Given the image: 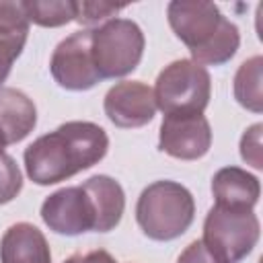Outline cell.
I'll use <instances>...</instances> for the list:
<instances>
[{
    "mask_svg": "<svg viewBox=\"0 0 263 263\" xmlns=\"http://www.w3.org/2000/svg\"><path fill=\"white\" fill-rule=\"evenodd\" d=\"M109 138L92 121H66L37 138L25 150L27 177L37 185H55L105 158Z\"/></svg>",
    "mask_w": 263,
    "mask_h": 263,
    "instance_id": "6da1fadb",
    "label": "cell"
},
{
    "mask_svg": "<svg viewBox=\"0 0 263 263\" xmlns=\"http://www.w3.org/2000/svg\"><path fill=\"white\" fill-rule=\"evenodd\" d=\"M195 218V199L191 191L177 181H154L136 203V220L142 232L152 240H175L189 230Z\"/></svg>",
    "mask_w": 263,
    "mask_h": 263,
    "instance_id": "7a4b0ae2",
    "label": "cell"
},
{
    "mask_svg": "<svg viewBox=\"0 0 263 263\" xmlns=\"http://www.w3.org/2000/svg\"><path fill=\"white\" fill-rule=\"evenodd\" d=\"M259 234L261 224L253 210L214 203L203 220L201 242L222 263H240L255 249Z\"/></svg>",
    "mask_w": 263,
    "mask_h": 263,
    "instance_id": "3957f363",
    "label": "cell"
},
{
    "mask_svg": "<svg viewBox=\"0 0 263 263\" xmlns=\"http://www.w3.org/2000/svg\"><path fill=\"white\" fill-rule=\"evenodd\" d=\"M212 97L210 72L193 60H175L156 78V109L164 115L203 113Z\"/></svg>",
    "mask_w": 263,
    "mask_h": 263,
    "instance_id": "277c9868",
    "label": "cell"
},
{
    "mask_svg": "<svg viewBox=\"0 0 263 263\" xmlns=\"http://www.w3.org/2000/svg\"><path fill=\"white\" fill-rule=\"evenodd\" d=\"M144 33L129 18H111L92 31L90 51L101 78H121L134 72L144 55Z\"/></svg>",
    "mask_w": 263,
    "mask_h": 263,
    "instance_id": "5b68a950",
    "label": "cell"
},
{
    "mask_svg": "<svg viewBox=\"0 0 263 263\" xmlns=\"http://www.w3.org/2000/svg\"><path fill=\"white\" fill-rule=\"evenodd\" d=\"M92 29H82L58 43L51 53L49 72L53 80L66 90H88L99 84V76L90 51Z\"/></svg>",
    "mask_w": 263,
    "mask_h": 263,
    "instance_id": "8992f818",
    "label": "cell"
},
{
    "mask_svg": "<svg viewBox=\"0 0 263 263\" xmlns=\"http://www.w3.org/2000/svg\"><path fill=\"white\" fill-rule=\"evenodd\" d=\"M168 25L175 31V35L189 47L191 55L199 53L203 47L212 43L216 33L220 31L226 16L218 10L212 2H187V0H175L166 8Z\"/></svg>",
    "mask_w": 263,
    "mask_h": 263,
    "instance_id": "52a82bcc",
    "label": "cell"
},
{
    "mask_svg": "<svg viewBox=\"0 0 263 263\" xmlns=\"http://www.w3.org/2000/svg\"><path fill=\"white\" fill-rule=\"evenodd\" d=\"M212 146V127L201 113L164 115L158 134V148L179 160H197Z\"/></svg>",
    "mask_w": 263,
    "mask_h": 263,
    "instance_id": "ba28073f",
    "label": "cell"
},
{
    "mask_svg": "<svg viewBox=\"0 0 263 263\" xmlns=\"http://www.w3.org/2000/svg\"><path fill=\"white\" fill-rule=\"evenodd\" d=\"M41 220L45 226H49V230L66 236L95 230L92 203L82 185L64 187L45 197L41 203Z\"/></svg>",
    "mask_w": 263,
    "mask_h": 263,
    "instance_id": "9c48e42d",
    "label": "cell"
},
{
    "mask_svg": "<svg viewBox=\"0 0 263 263\" xmlns=\"http://www.w3.org/2000/svg\"><path fill=\"white\" fill-rule=\"evenodd\" d=\"M105 115L117 127H142L154 119V90L140 80H123L111 86L103 101Z\"/></svg>",
    "mask_w": 263,
    "mask_h": 263,
    "instance_id": "30bf717a",
    "label": "cell"
},
{
    "mask_svg": "<svg viewBox=\"0 0 263 263\" xmlns=\"http://www.w3.org/2000/svg\"><path fill=\"white\" fill-rule=\"evenodd\" d=\"M0 263H51L47 238L29 222L12 224L0 240Z\"/></svg>",
    "mask_w": 263,
    "mask_h": 263,
    "instance_id": "8fae6325",
    "label": "cell"
},
{
    "mask_svg": "<svg viewBox=\"0 0 263 263\" xmlns=\"http://www.w3.org/2000/svg\"><path fill=\"white\" fill-rule=\"evenodd\" d=\"M82 189L86 191L92 203L95 230L97 232L113 230L121 222L125 210V193L121 185L109 175H95L82 183Z\"/></svg>",
    "mask_w": 263,
    "mask_h": 263,
    "instance_id": "7c38bea8",
    "label": "cell"
},
{
    "mask_svg": "<svg viewBox=\"0 0 263 263\" xmlns=\"http://www.w3.org/2000/svg\"><path fill=\"white\" fill-rule=\"evenodd\" d=\"M29 37V18L21 2L0 0V88Z\"/></svg>",
    "mask_w": 263,
    "mask_h": 263,
    "instance_id": "4fadbf2b",
    "label": "cell"
},
{
    "mask_svg": "<svg viewBox=\"0 0 263 263\" xmlns=\"http://www.w3.org/2000/svg\"><path fill=\"white\" fill-rule=\"evenodd\" d=\"M212 193L216 205L226 208H247L253 210L261 195L259 179L245 168L224 166L212 179Z\"/></svg>",
    "mask_w": 263,
    "mask_h": 263,
    "instance_id": "5bb4252c",
    "label": "cell"
},
{
    "mask_svg": "<svg viewBox=\"0 0 263 263\" xmlns=\"http://www.w3.org/2000/svg\"><path fill=\"white\" fill-rule=\"evenodd\" d=\"M37 123L35 103L18 88H0V132L6 144L25 140Z\"/></svg>",
    "mask_w": 263,
    "mask_h": 263,
    "instance_id": "9a60e30c",
    "label": "cell"
},
{
    "mask_svg": "<svg viewBox=\"0 0 263 263\" xmlns=\"http://www.w3.org/2000/svg\"><path fill=\"white\" fill-rule=\"evenodd\" d=\"M263 74V58L253 55L240 64L234 76V99L240 107L261 113L263 111V90H261V76Z\"/></svg>",
    "mask_w": 263,
    "mask_h": 263,
    "instance_id": "2e32d148",
    "label": "cell"
},
{
    "mask_svg": "<svg viewBox=\"0 0 263 263\" xmlns=\"http://www.w3.org/2000/svg\"><path fill=\"white\" fill-rule=\"evenodd\" d=\"M238 45H240L238 27L234 23H230L228 18H224V23H222L220 31L216 33V37L212 39V43L191 58L199 66H222L234 58Z\"/></svg>",
    "mask_w": 263,
    "mask_h": 263,
    "instance_id": "e0dca14e",
    "label": "cell"
},
{
    "mask_svg": "<svg viewBox=\"0 0 263 263\" xmlns=\"http://www.w3.org/2000/svg\"><path fill=\"white\" fill-rule=\"evenodd\" d=\"M21 4L29 23L39 27H62L74 21V2L70 0H27Z\"/></svg>",
    "mask_w": 263,
    "mask_h": 263,
    "instance_id": "ac0fdd59",
    "label": "cell"
},
{
    "mask_svg": "<svg viewBox=\"0 0 263 263\" xmlns=\"http://www.w3.org/2000/svg\"><path fill=\"white\" fill-rule=\"evenodd\" d=\"M125 4H109V2H74V21L84 25V27H92L99 25L103 21H111V16H115L119 10H123Z\"/></svg>",
    "mask_w": 263,
    "mask_h": 263,
    "instance_id": "d6986e66",
    "label": "cell"
},
{
    "mask_svg": "<svg viewBox=\"0 0 263 263\" xmlns=\"http://www.w3.org/2000/svg\"><path fill=\"white\" fill-rule=\"evenodd\" d=\"M23 189V175L16 160L8 154H0V205L12 201Z\"/></svg>",
    "mask_w": 263,
    "mask_h": 263,
    "instance_id": "ffe728a7",
    "label": "cell"
},
{
    "mask_svg": "<svg viewBox=\"0 0 263 263\" xmlns=\"http://www.w3.org/2000/svg\"><path fill=\"white\" fill-rule=\"evenodd\" d=\"M261 132H263V125L261 123H255L251 125L242 138H240V158L251 164L253 168L261 171L263 168V156H261Z\"/></svg>",
    "mask_w": 263,
    "mask_h": 263,
    "instance_id": "44dd1931",
    "label": "cell"
},
{
    "mask_svg": "<svg viewBox=\"0 0 263 263\" xmlns=\"http://www.w3.org/2000/svg\"><path fill=\"white\" fill-rule=\"evenodd\" d=\"M177 263H222L218 257H214L210 253V249L201 242V240H193L191 245H187V249L179 255Z\"/></svg>",
    "mask_w": 263,
    "mask_h": 263,
    "instance_id": "7402d4cb",
    "label": "cell"
},
{
    "mask_svg": "<svg viewBox=\"0 0 263 263\" xmlns=\"http://www.w3.org/2000/svg\"><path fill=\"white\" fill-rule=\"evenodd\" d=\"M64 263H117V261L105 249H95L86 253H74L68 259H64Z\"/></svg>",
    "mask_w": 263,
    "mask_h": 263,
    "instance_id": "603a6c76",
    "label": "cell"
},
{
    "mask_svg": "<svg viewBox=\"0 0 263 263\" xmlns=\"http://www.w3.org/2000/svg\"><path fill=\"white\" fill-rule=\"evenodd\" d=\"M8 144H6V140H4V136H2V132H0V154H4V148H6Z\"/></svg>",
    "mask_w": 263,
    "mask_h": 263,
    "instance_id": "cb8c5ba5",
    "label": "cell"
}]
</instances>
